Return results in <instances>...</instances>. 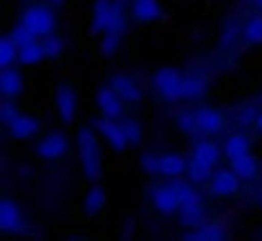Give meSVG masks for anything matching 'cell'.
I'll return each mask as SVG.
<instances>
[{"instance_id":"cell-1","label":"cell","mask_w":262,"mask_h":241,"mask_svg":"<svg viewBox=\"0 0 262 241\" xmlns=\"http://www.w3.org/2000/svg\"><path fill=\"white\" fill-rule=\"evenodd\" d=\"M77 149H80L82 172L88 175V180L98 182V180L103 177V159H100L98 134H95L93 129H80V131H77Z\"/></svg>"},{"instance_id":"cell-2","label":"cell","mask_w":262,"mask_h":241,"mask_svg":"<svg viewBox=\"0 0 262 241\" xmlns=\"http://www.w3.org/2000/svg\"><path fill=\"white\" fill-rule=\"evenodd\" d=\"M152 85H155L157 95H160L162 100H167V103H178V100L185 98V95H183L185 75H183L180 69H175V67H162V69H157L155 77H152Z\"/></svg>"},{"instance_id":"cell-3","label":"cell","mask_w":262,"mask_h":241,"mask_svg":"<svg viewBox=\"0 0 262 241\" xmlns=\"http://www.w3.org/2000/svg\"><path fill=\"white\" fill-rule=\"evenodd\" d=\"M21 23H24L34 36H39V39L52 36L54 29H57V18H54V13H52L47 6H29V8L24 11V16H21Z\"/></svg>"},{"instance_id":"cell-4","label":"cell","mask_w":262,"mask_h":241,"mask_svg":"<svg viewBox=\"0 0 262 241\" xmlns=\"http://www.w3.org/2000/svg\"><path fill=\"white\" fill-rule=\"evenodd\" d=\"M239 187H242V177L231 167L229 170H216L213 177L208 180V190L216 198H231V195L239 192Z\"/></svg>"},{"instance_id":"cell-5","label":"cell","mask_w":262,"mask_h":241,"mask_svg":"<svg viewBox=\"0 0 262 241\" xmlns=\"http://www.w3.org/2000/svg\"><path fill=\"white\" fill-rule=\"evenodd\" d=\"M98 134L108 141V147L113 152H123L128 147V139H126V131H123V120L118 118H100L98 120Z\"/></svg>"},{"instance_id":"cell-6","label":"cell","mask_w":262,"mask_h":241,"mask_svg":"<svg viewBox=\"0 0 262 241\" xmlns=\"http://www.w3.org/2000/svg\"><path fill=\"white\" fill-rule=\"evenodd\" d=\"M67 149H70L67 136H64L62 131H49V134L36 144V157L54 162V159H62V157L67 154Z\"/></svg>"},{"instance_id":"cell-7","label":"cell","mask_w":262,"mask_h":241,"mask_svg":"<svg viewBox=\"0 0 262 241\" xmlns=\"http://www.w3.org/2000/svg\"><path fill=\"white\" fill-rule=\"evenodd\" d=\"M152 205H155V210H160L162 215H172V213H178L180 210V195H178V190H175V185L170 182V185H157L155 190H152Z\"/></svg>"},{"instance_id":"cell-8","label":"cell","mask_w":262,"mask_h":241,"mask_svg":"<svg viewBox=\"0 0 262 241\" xmlns=\"http://www.w3.org/2000/svg\"><path fill=\"white\" fill-rule=\"evenodd\" d=\"M195 120H198V134H203V136L221 134L224 131V124H226L224 113L216 110V108H211V105H201L195 110Z\"/></svg>"},{"instance_id":"cell-9","label":"cell","mask_w":262,"mask_h":241,"mask_svg":"<svg viewBox=\"0 0 262 241\" xmlns=\"http://www.w3.org/2000/svg\"><path fill=\"white\" fill-rule=\"evenodd\" d=\"M123 103H126V100H123L113 87H100V90L95 92V105H98V110H100L105 118H121Z\"/></svg>"},{"instance_id":"cell-10","label":"cell","mask_w":262,"mask_h":241,"mask_svg":"<svg viewBox=\"0 0 262 241\" xmlns=\"http://www.w3.org/2000/svg\"><path fill=\"white\" fill-rule=\"evenodd\" d=\"M8 131H11V136H13L16 141H29V139H34V136L41 131V120H39L36 115L18 113V118L8 126Z\"/></svg>"},{"instance_id":"cell-11","label":"cell","mask_w":262,"mask_h":241,"mask_svg":"<svg viewBox=\"0 0 262 241\" xmlns=\"http://www.w3.org/2000/svg\"><path fill=\"white\" fill-rule=\"evenodd\" d=\"M54 100H57V113L64 124H72L75 120V113H77V92L70 87V85H59L57 92H54Z\"/></svg>"},{"instance_id":"cell-12","label":"cell","mask_w":262,"mask_h":241,"mask_svg":"<svg viewBox=\"0 0 262 241\" xmlns=\"http://www.w3.org/2000/svg\"><path fill=\"white\" fill-rule=\"evenodd\" d=\"M165 11L160 6V0H134L131 6V18L139 21V23H155V21H162Z\"/></svg>"},{"instance_id":"cell-13","label":"cell","mask_w":262,"mask_h":241,"mask_svg":"<svg viewBox=\"0 0 262 241\" xmlns=\"http://www.w3.org/2000/svg\"><path fill=\"white\" fill-rule=\"evenodd\" d=\"M24 228V215H21V208L13 203V200H3L0 203V231L6 233H16Z\"/></svg>"},{"instance_id":"cell-14","label":"cell","mask_w":262,"mask_h":241,"mask_svg":"<svg viewBox=\"0 0 262 241\" xmlns=\"http://www.w3.org/2000/svg\"><path fill=\"white\" fill-rule=\"evenodd\" d=\"M111 87L126 100V103H139L142 100V87L134 77L128 75H113L111 77Z\"/></svg>"},{"instance_id":"cell-15","label":"cell","mask_w":262,"mask_h":241,"mask_svg":"<svg viewBox=\"0 0 262 241\" xmlns=\"http://www.w3.org/2000/svg\"><path fill=\"white\" fill-rule=\"evenodd\" d=\"M188 162H190V159H185V157L178 154V152L162 154V157H160V175L175 180V177H180V175L188 172Z\"/></svg>"},{"instance_id":"cell-16","label":"cell","mask_w":262,"mask_h":241,"mask_svg":"<svg viewBox=\"0 0 262 241\" xmlns=\"http://www.w3.org/2000/svg\"><path fill=\"white\" fill-rule=\"evenodd\" d=\"M178 215H180V223H183L185 228H201V226L206 223V208L201 205V200L183 203L180 210H178Z\"/></svg>"},{"instance_id":"cell-17","label":"cell","mask_w":262,"mask_h":241,"mask_svg":"<svg viewBox=\"0 0 262 241\" xmlns=\"http://www.w3.org/2000/svg\"><path fill=\"white\" fill-rule=\"evenodd\" d=\"M0 92L6 98H18L24 92V75L16 67H6L0 72Z\"/></svg>"},{"instance_id":"cell-18","label":"cell","mask_w":262,"mask_h":241,"mask_svg":"<svg viewBox=\"0 0 262 241\" xmlns=\"http://www.w3.org/2000/svg\"><path fill=\"white\" fill-rule=\"evenodd\" d=\"M221 154H224V149H219V147H216L213 141H208V139H201V141H195L190 159H198V162H203V164H208V167H216L219 159H221Z\"/></svg>"},{"instance_id":"cell-19","label":"cell","mask_w":262,"mask_h":241,"mask_svg":"<svg viewBox=\"0 0 262 241\" xmlns=\"http://www.w3.org/2000/svg\"><path fill=\"white\" fill-rule=\"evenodd\" d=\"M111 11H113V0H95V6H93V23H90L93 34H103L108 29Z\"/></svg>"},{"instance_id":"cell-20","label":"cell","mask_w":262,"mask_h":241,"mask_svg":"<svg viewBox=\"0 0 262 241\" xmlns=\"http://www.w3.org/2000/svg\"><path fill=\"white\" fill-rule=\"evenodd\" d=\"M231 170H234L242 180H254L257 172H259V159H257L252 152H247V154L231 159Z\"/></svg>"},{"instance_id":"cell-21","label":"cell","mask_w":262,"mask_h":241,"mask_svg":"<svg viewBox=\"0 0 262 241\" xmlns=\"http://www.w3.org/2000/svg\"><path fill=\"white\" fill-rule=\"evenodd\" d=\"M44 59H47V49H44V41H39V39L18 49V62L26 64V67H34Z\"/></svg>"},{"instance_id":"cell-22","label":"cell","mask_w":262,"mask_h":241,"mask_svg":"<svg viewBox=\"0 0 262 241\" xmlns=\"http://www.w3.org/2000/svg\"><path fill=\"white\" fill-rule=\"evenodd\" d=\"M221 149H224V157L231 162V159H236V157H242V154L249 152V136H244V134H231Z\"/></svg>"},{"instance_id":"cell-23","label":"cell","mask_w":262,"mask_h":241,"mask_svg":"<svg viewBox=\"0 0 262 241\" xmlns=\"http://www.w3.org/2000/svg\"><path fill=\"white\" fill-rule=\"evenodd\" d=\"M105 200H108L105 190H103L100 185H93V187L88 190V195H85V213H88V215H98V213L105 208Z\"/></svg>"},{"instance_id":"cell-24","label":"cell","mask_w":262,"mask_h":241,"mask_svg":"<svg viewBox=\"0 0 262 241\" xmlns=\"http://www.w3.org/2000/svg\"><path fill=\"white\" fill-rule=\"evenodd\" d=\"M18 62V44L6 36V39H0V69H6V67H13Z\"/></svg>"},{"instance_id":"cell-25","label":"cell","mask_w":262,"mask_h":241,"mask_svg":"<svg viewBox=\"0 0 262 241\" xmlns=\"http://www.w3.org/2000/svg\"><path fill=\"white\" fill-rule=\"evenodd\" d=\"M188 180L190 182H195V185H206L213 175H211V167L208 164H203V162H198V159H190L188 162Z\"/></svg>"},{"instance_id":"cell-26","label":"cell","mask_w":262,"mask_h":241,"mask_svg":"<svg viewBox=\"0 0 262 241\" xmlns=\"http://www.w3.org/2000/svg\"><path fill=\"white\" fill-rule=\"evenodd\" d=\"M242 36H244V41H249V44H262V13L252 16V18L244 23Z\"/></svg>"},{"instance_id":"cell-27","label":"cell","mask_w":262,"mask_h":241,"mask_svg":"<svg viewBox=\"0 0 262 241\" xmlns=\"http://www.w3.org/2000/svg\"><path fill=\"white\" fill-rule=\"evenodd\" d=\"M203 90H206V80H203L201 75H185V85H183V95H185V100H195V98H201Z\"/></svg>"},{"instance_id":"cell-28","label":"cell","mask_w":262,"mask_h":241,"mask_svg":"<svg viewBox=\"0 0 262 241\" xmlns=\"http://www.w3.org/2000/svg\"><path fill=\"white\" fill-rule=\"evenodd\" d=\"M105 31H116V34H123L126 31V21H123V3L121 0H113V11H111V21H108V29ZM103 31V34H105Z\"/></svg>"},{"instance_id":"cell-29","label":"cell","mask_w":262,"mask_h":241,"mask_svg":"<svg viewBox=\"0 0 262 241\" xmlns=\"http://www.w3.org/2000/svg\"><path fill=\"white\" fill-rule=\"evenodd\" d=\"M175 190H178V195H180V203H193V200H201L198 198V192H195V182H190V180H180V177H175Z\"/></svg>"},{"instance_id":"cell-30","label":"cell","mask_w":262,"mask_h":241,"mask_svg":"<svg viewBox=\"0 0 262 241\" xmlns=\"http://www.w3.org/2000/svg\"><path fill=\"white\" fill-rule=\"evenodd\" d=\"M188 238H224V231H221V226L219 223H203L195 233H190Z\"/></svg>"},{"instance_id":"cell-31","label":"cell","mask_w":262,"mask_h":241,"mask_svg":"<svg viewBox=\"0 0 262 241\" xmlns=\"http://www.w3.org/2000/svg\"><path fill=\"white\" fill-rule=\"evenodd\" d=\"M123 131H126V139H128V144L131 147H137V144H142V126L137 124V120H131V118H126L123 120Z\"/></svg>"},{"instance_id":"cell-32","label":"cell","mask_w":262,"mask_h":241,"mask_svg":"<svg viewBox=\"0 0 262 241\" xmlns=\"http://www.w3.org/2000/svg\"><path fill=\"white\" fill-rule=\"evenodd\" d=\"M8 36H11V39H13V41H16V44H18V49H21V46H26V44H31V41H36V39H39V36H34V34H31V31H29V29H26V26H24V23H18V26H16V29H13V31H11V34H8Z\"/></svg>"},{"instance_id":"cell-33","label":"cell","mask_w":262,"mask_h":241,"mask_svg":"<svg viewBox=\"0 0 262 241\" xmlns=\"http://www.w3.org/2000/svg\"><path fill=\"white\" fill-rule=\"evenodd\" d=\"M118 44H121V34H116V31H105L103 34V44H100V52L105 54V57H111L116 49H118Z\"/></svg>"},{"instance_id":"cell-34","label":"cell","mask_w":262,"mask_h":241,"mask_svg":"<svg viewBox=\"0 0 262 241\" xmlns=\"http://www.w3.org/2000/svg\"><path fill=\"white\" fill-rule=\"evenodd\" d=\"M44 49H47V59H57V57H62V49H64V44H62V39L59 36H47L44 39Z\"/></svg>"},{"instance_id":"cell-35","label":"cell","mask_w":262,"mask_h":241,"mask_svg":"<svg viewBox=\"0 0 262 241\" xmlns=\"http://www.w3.org/2000/svg\"><path fill=\"white\" fill-rule=\"evenodd\" d=\"M178 126H180L183 134H195V131H198L195 113H180V115H178Z\"/></svg>"},{"instance_id":"cell-36","label":"cell","mask_w":262,"mask_h":241,"mask_svg":"<svg viewBox=\"0 0 262 241\" xmlns=\"http://www.w3.org/2000/svg\"><path fill=\"white\" fill-rule=\"evenodd\" d=\"M18 113H21V110H18V108L13 105V100L8 98V100L3 103V110H0V118H3V124H6V126H11L13 120L18 118Z\"/></svg>"},{"instance_id":"cell-37","label":"cell","mask_w":262,"mask_h":241,"mask_svg":"<svg viewBox=\"0 0 262 241\" xmlns=\"http://www.w3.org/2000/svg\"><path fill=\"white\" fill-rule=\"evenodd\" d=\"M142 170L149 175H160V157L157 154H144L142 157Z\"/></svg>"},{"instance_id":"cell-38","label":"cell","mask_w":262,"mask_h":241,"mask_svg":"<svg viewBox=\"0 0 262 241\" xmlns=\"http://www.w3.org/2000/svg\"><path fill=\"white\" fill-rule=\"evenodd\" d=\"M254 126H257V131L262 134V110L257 113V118H254Z\"/></svg>"},{"instance_id":"cell-39","label":"cell","mask_w":262,"mask_h":241,"mask_svg":"<svg viewBox=\"0 0 262 241\" xmlns=\"http://www.w3.org/2000/svg\"><path fill=\"white\" fill-rule=\"evenodd\" d=\"M254 3H257V6H259V8H262V0H254Z\"/></svg>"},{"instance_id":"cell-40","label":"cell","mask_w":262,"mask_h":241,"mask_svg":"<svg viewBox=\"0 0 262 241\" xmlns=\"http://www.w3.org/2000/svg\"><path fill=\"white\" fill-rule=\"evenodd\" d=\"M54 3H64V0H54Z\"/></svg>"}]
</instances>
